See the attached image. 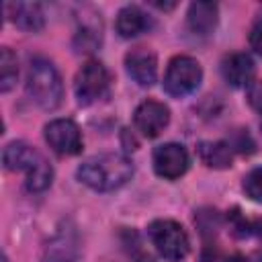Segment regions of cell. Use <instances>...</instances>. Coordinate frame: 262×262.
<instances>
[{"label":"cell","mask_w":262,"mask_h":262,"mask_svg":"<svg viewBox=\"0 0 262 262\" xmlns=\"http://www.w3.org/2000/svg\"><path fill=\"white\" fill-rule=\"evenodd\" d=\"M244 192L256 201V203H262V168H254L250 170L246 176H244Z\"/></svg>","instance_id":"obj_19"},{"label":"cell","mask_w":262,"mask_h":262,"mask_svg":"<svg viewBox=\"0 0 262 262\" xmlns=\"http://www.w3.org/2000/svg\"><path fill=\"white\" fill-rule=\"evenodd\" d=\"M27 94L43 111H53L61 104L63 84L55 66L45 57H35L27 72Z\"/></svg>","instance_id":"obj_2"},{"label":"cell","mask_w":262,"mask_h":262,"mask_svg":"<svg viewBox=\"0 0 262 262\" xmlns=\"http://www.w3.org/2000/svg\"><path fill=\"white\" fill-rule=\"evenodd\" d=\"M108 86H111V78H108L106 68L96 59L86 61L78 70L76 80H74V92H76L78 104L90 106L98 102L100 98L108 94Z\"/></svg>","instance_id":"obj_5"},{"label":"cell","mask_w":262,"mask_h":262,"mask_svg":"<svg viewBox=\"0 0 262 262\" xmlns=\"http://www.w3.org/2000/svg\"><path fill=\"white\" fill-rule=\"evenodd\" d=\"M133 176V164L121 154H100L92 156L78 168V178L92 190L108 192L121 188Z\"/></svg>","instance_id":"obj_1"},{"label":"cell","mask_w":262,"mask_h":262,"mask_svg":"<svg viewBox=\"0 0 262 262\" xmlns=\"http://www.w3.org/2000/svg\"><path fill=\"white\" fill-rule=\"evenodd\" d=\"M219 8L215 2H192L186 12V25L192 35L207 37L217 27Z\"/></svg>","instance_id":"obj_12"},{"label":"cell","mask_w":262,"mask_h":262,"mask_svg":"<svg viewBox=\"0 0 262 262\" xmlns=\"http://www.w3.org/2000/svg\"><path fill=\"white\" fill-rule=\"evenodd\" d=\"M229 262H262V252H254V254H248V256L237 254V256H233Z\"/></svg>","instance_id":"obj_22"},{"label":"cell","mask_w":262,"mask_h":262,"mask_svg":"<svg viewBox=\"0 0 262 262\" xmlns=\"http://www.w3.org/2000/svg\"><path fill=\"white\" fill-rule=\"evenodd\" d=\"M151 162H154V170H156V174L160 178L176 180L188 170L190 158H188V151L184 149V145H180V143H164V145H158L154 149Z\"/></svg>","instance_id":"obj_7"},{"label":"cell","mask_w":262,"mask_h":262,"mask_svg":"<svg viewBox=\"0 0 262 262\" xmlns=\"http://www.w3.org/2000/svg\"><path fill=\"white\" fill-rule=\"evenodd\" d=\"M149 27H151V20L139 6H131L129 4V6H123L117 12L115 29L123 39H133V37L145 33Z\"/></svg>","instance_id":"obj_14"},{"label":"cell","mask_w":262,"mask_h":262,"mask_svg":"<svg viewBox=\"0 0 262 262\" xmlns=\"http://www.w3.org/2000/svg\"><path fill=\"white\" fill-rule=\"evenodd\" d=\"M76 256H78V246L74 233L61 231L45 246L43 262H74Z\"/></svg>","instance_id":"obj_15"},{"label":"cell","mask_w":262,"mask_h":262,"mask_svg":"<svg viewBox=\"0 0 262 262\" xmlns=\"http://www.w3.org/2000/svg\"><path fill=\"white\" fill-rule=\"evenodd\" d=\"M45 141L59 156H76L82 151V133L72 119H53L47 123Z\"/></svg>","instance_id":"obj_6"},{"label":"cell","mask_w":262,"mask_h":262,"mask_svg":"<svg viewBox=\"0 0 262 262\" xmlns=\"http://www.w3.org/2000/svg\"><path fill=\"white\" fill-rule=\"evenodd\" d=\"M51 180H53V170H51V166L47 164L45 158H41V160L25 174V184H27V188H29L31 192H43L45 188H49Z\"/></svg>","instance_id":"obj_17"},{"label":"cell","mask_w":262,"mask_h":262,"mask_svg":"<svg viewBox=\"0 0 262 262\" xmlns=\"http://www.w3.org/2000/svg\"><path fill=\"white\" fill-rule=\"evenodd\" d=\"M43 156L33 149L31 145H27L25 141H12L4 147L2 151V162H4V168L10 170V172H29Z\"/></svg>","instance_id":"obj_13"},{"label":"cell","mask_w":262,"mask_h":262,"mask_svg":"<svg viewBox=\"0 0 262 262\" xmlns=\"http://www.w3.org/2000/svg\"><path fill=\"white\" fill-rule=\"evenodd\" d=\"M133 123L141 135L158 137L170 123V111L164 102L143 100L133 113Z\"/></svg>","instance_id":"obj_8"},{"label":"cell","mask_w":262,"mask_h":262,"mask_svg":"<svg viewBox=\"0 0 262 262\" xmlns=\"http://www.w3.org/2000/svg\"><path fill=\"white\" fill-rule=\"evenodd\" d=\"M201 80H203L201 63L194 57L176 55L174 59H170V63L166 68L164 90L174 98H182V96L194 92L199 88Z\"/></svg>","instance_id":"obj_4"},{"label":"cell","mask_w":262,"mask_h":262,"mask_svg":"<svg viewBox=\"0 0 262 262\" xmlns=\"http://www.w3.org/2000/svg\"><path fill=\"white\" fill-rule=\"evenodd\" d=\"M248 102L256 113L262 115V80H252L248 86Z\"/></svg>","instance_id":"obj_20"},{"label":"cell","mask_w":262,"mask_h":262,"mask_svg":"<svg viewBox=\"0 0 262 262\" xmlns=\"http://www.w3.org/2000/svg\"><path fill=\"white\" fill-rule=\"evenodd\" d=\"M147 235L154 248L158 250V254L164 256L166 260H182L190 250V242L184 227L172 219L151 221L147 227Z\"/></svg>","instance_id":"obj_3"},{"label":"cell","mask_w":262,"mask_h":262,"mask_svg":"<svg viewBox=\"0 0 262 262\" xmlns=\"http://www.w3.org/2000/svg\"><path fill=\"white\" fill-rule=\"evenodd\" d=\"M250 47L258 55H262V14L254 20V25L250 29Z\"/></svg>","instance_id":"obj_21"},{"label":"cell","mask_w":262,"mask_h":262,"mask_svg":"<svg viewBox=\"0 0 262 262\" xmlns=\"http://www.w3.org/2000/svg\"><path fill=\"white\" fill-rule=\"evenodd\" d=\"M4 10H6V16L27 33H37L45 25L43 10L37 2H8Z\"/></svg>","instance_id":"obj_10"},{"label":"cell","mask_w":262,"mask_h":262,"mask_svg":"<svg viewBox=\"0 0 262 262\" xmlns=\"http://www.w3.org/2000/svg\"><path fill=\"white\" fill-rule=\"evenodd\" d=\"M196 151H199V158L203 160V164H207L209 168L223 170V168L231 166L233 149L225 141H203V143H199Z\"/></svg>","instance_id":"obj_16"},{"label":"cell","mask_w":262,"mask_h":262,"mask_svg":"<svg viewBox=\"0 0 262 262\" xmlns=\"http://www.w3.org/2000/svg\"><path fill=\"white\" fill-rule=\"evenodd\" d=\"M125 68L139 86H151L158 78V57L145 47H133L125 55Z\"/></svg>","instance_id":"obj_9"},{"label":"cell","mask_w":262,"mask_h":262,"mask_svg":"<svg viewBox=\"0 0 262 262\" xmlns=\"http://www.w3.org/2000/svg\"><path fill=\"white\" fill-rule=\"evenodd\" d=\"M254 70H256L254 61L248 53H231L221 63V74H223L225 82L233 88L250 86L252 78H254Z\"/></svg>","instance_id":"obj_11"},{"label":"cell","mask_w":262,"mask_h":262,"mask_svg":"<svg viewBox=\"0 0 262 262\" xmlns=\"http://www.w3.org/2000/svg\"><path fill=\"white\" fill-rule=\"evenodd\" d=\"M16 76H18L16 55L8 47H2L0 49V90L8 92L16 84Z\"/></svg>","instance_id":"obj_18"}]
</instances>
